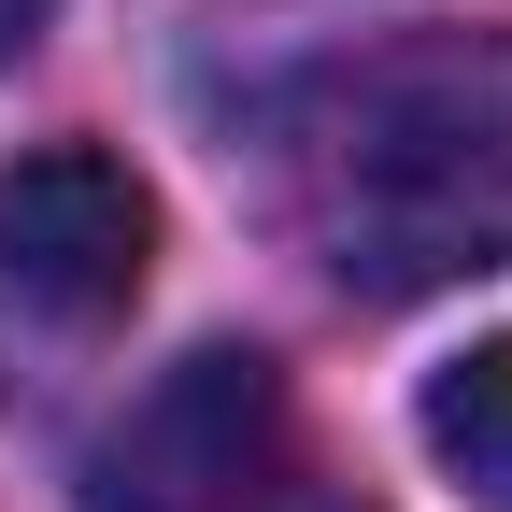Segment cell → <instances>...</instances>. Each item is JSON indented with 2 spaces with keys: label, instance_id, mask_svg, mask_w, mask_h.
Here are the masks:
<instances>
[{
  "label": "cell",
  "instance_id": "cell-3",
  "mask_svg": "<svg viewBox=\"0 0 512 512\" xmlns=\"http://www.w3.org/2000/svg\"><path fill=\"white\" fill-rule=\"evenodd\" d=\"M157 271V200L143 171L100 143L0 157V384H43L128 328V299Z\"/></svg>",
  "mask_w": 512,
  "mask_h": 512
},
{
  "label": "cell",
  "instance_id": "cell-2",
  "mask_svg": "<svg viewBox=\"0 0 512 512\" xmlns=\"http://www.w3.org/2000/svg\"><path fill=\"white\" fill-rule=\"evenodd\" d=\"M86 512H356V498L313 456L285 370L256 342H200V356H171L143 399L100 427Z\"/></svg>",
  "mask_w": 512,
  "mask_h": 512
},
{
  "label": "cell",
  "instance_id": "cell-1",
  "mask_svg": "<svg viewBox=\"0 0 512 512\" xmlns=\"http://www.w3.org/2000/svg\"><path fill=\"white\" fill-rule=\"evenodd\" d=\"M271 214L356 299L512 271V29H399L256 114Z\"/></svg>",
  "mask_w": 512,
  "mask_h": 512
},
{
  "label": "cell",
  "instance_id": "cell-4",
  "mask_svg": "<svg viewBox=\"0 0 512 512\" xmlns=\"http://www.w3.org/2000/svg\"><path fill=\"white\" fill-rule=\"evenodd\" d=\"M413 441H427V470L456 484L470 512H512V342L441 356L427 399H413Z\"/></svg>",
  "mask_w": 512,
  "mask_h": 512
},
{
  "label": "cell",
  "instance_id": "cell-5",
  "mask_svg": "<svg viewBox=\"0 0 512 512\" xmlns=\"http://www.w3.org/2000/svg\"><path fill=\"white\" fill-rule=\"evenodd\" d=\"M43 15H57V0H0V72H15V57L43 43Z\"/></svg>",
  "mask_w": 512,
  "mask_h": 512
}]
</instances>
